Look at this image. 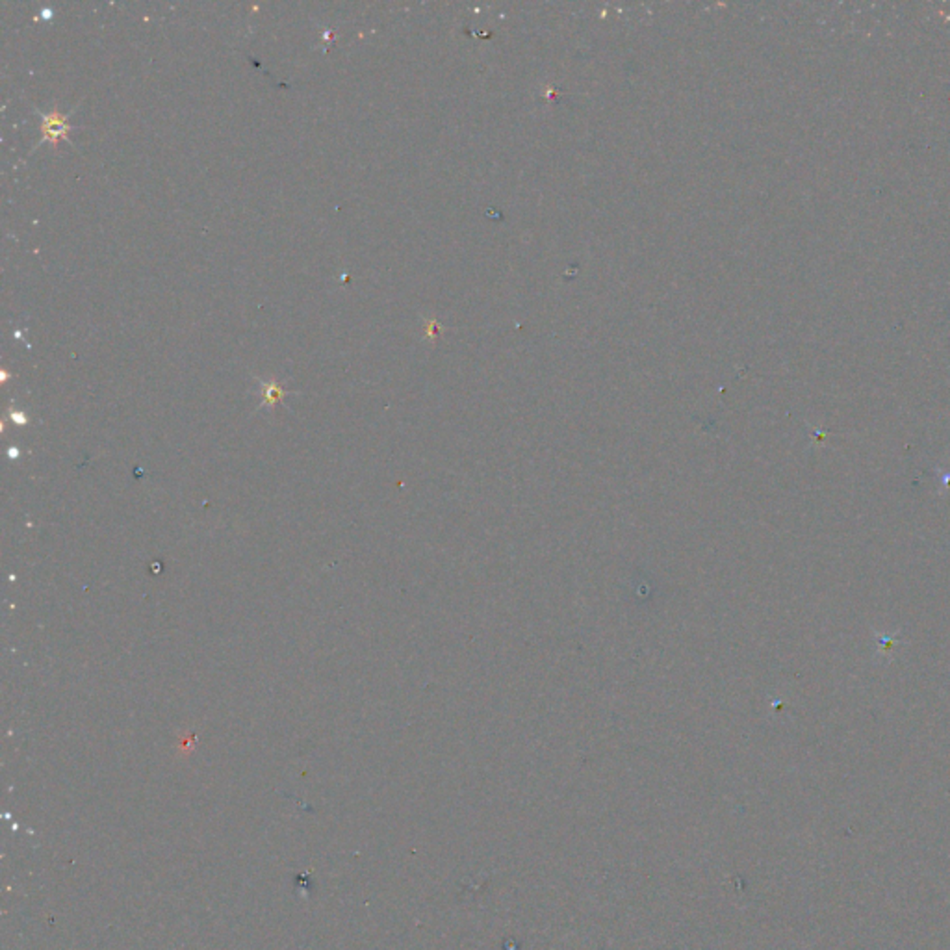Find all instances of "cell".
<instances>
[{"mask_svg":"<svg viewBox=\"0 0 950 950\" xmlns=\"http://www.w3.org/2000/svg\"><path fill=\"white\" fill-rule=\"evenodd\" d=\"M74 110H76V106L73 108L71 112L62 114V112L58 110V108H54V110H50V112L45 114V112H41V110H38V108H36V112H38L39 118H41V140L36 144L34 149H38V147L43 145L45 142H50L54 149L58 147L60 140H67L69 144H73V140L69 138V132L73 130V126L69 125V118L74 114Z\"/></svg>","mask_w":950,"mask_h":950,"instance_id":"obj_1","label":"cell"},{"mask_svg":"<svg viewBox=\"0 0 950 950\" xmlns=\"http://www.w3.org/2000/svg\"><path fill=\"white\" fill-rule=\"evenodd\" d=\"M286 390L283 388V385L279 381H275V379H267V381H260V396H262V403L260 406H275L277 403H281L284 397H286Z\"/></svg>","mask_w":950,"mask_h":950,"instance_id":"obj_2","label":"cell"}]
</instances>
